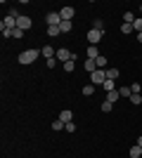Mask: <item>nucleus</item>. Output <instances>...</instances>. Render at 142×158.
<instances>
[{
    "label": "nucleus",
    "mask_w": 142,
    "mask_h": 158,
    "mask_svg": "<svg viewBox=\"0 0 142 158\" xmlns=\"http://www.w3.org/2000/svg\"><path fill=\"white\" fill-rule=\"evenodd\" d=\"M38 57H41V50H24V52L19 54V64H33L36 59H38Z\"/></svg>",
    "instance_id": "obj_1"
},
{
    "label": "nucleus",
    "mask_w": 142,
    "mask_h": 158,
    "mask_svg": "<svg viewBox=\"0 0 142 158\" xmlns=\"http://www.w3.org/2000/svg\"><path fill=\"white\" fill-rule=\"evenodd\" d=\"M104 80H107V71H104V69H97V71L90 73V83H93L95 87H97V85H104Z\"/></svg>",
    "instance_id": "obj_2"
},
{
    "label": "nucleus",
    "mask_w": 142,
    "mask_h": 158,
    "mask_svg": "<svg viewBox=\"0 0 142 158\" xmlns=\"http://www.w3.org/2000/svg\"><path fill=\"white\" fill-rule=\"evenodd\" d=\"M102 38H104V28H90L88 31V43L90 45H97Z\"/></svg>",
    "instance_id": "obj_3"
},
{
    "label": "nucleus",
    "mask_w": 142,
    "mask_h": 158,
    "mask_svg": "<svg viewBox=\"0 0 142 158\" xmlns=\"http://www.w3.org/2000/svg\"><path fill=\"white\" fill-rule=\"evenodd\" d=\"M69 59H74V54L69 52L67 47H59V50H57V61H59V64H67Z\"/></svg>",
    "instance_id": "obj_4"
},
{
    "label": "nucleus",
    "mask_w": 142,
    "mask_h": 158,
    "mask_svg": "<svg viewBox=\"0 0 142 158\" xmlns=\"http://www.w3.org/2000/svg\"><path fill=\"white\" fill-rule=\"evenodd\" d=\"M45 21H47V26H59V24H62V17H59V12H50L45 17Z\"/></svg>",
    "instance_id": "obj_5"
},
{
    "label": "nucleus",
    "mask_w": 142,
    "mask_h": 158,
    "mask_svg": "<svg viewBox=\"0 0 142 158\" xmlns=\"http://www.w3.org/2000/svg\"><path fill=\"white\" fill-rule=\"evenodd\" d=\"M74 14H76L74 7H62L59 17H62V21H71V19H74Z\"/></svg>",
    "instance_id": "obj_6"
},
{
    "label": "nucleus",
    "mask_w": 142,
    "mask_h": 158,
    "mask_svg": "<svg viewBox=\"0 0 142 158\" xmlns=\"http://www.w3.org/2000/svg\"><path fill=\"white\" fill-rule=\"evenodd\" d=\"M31 24H33V21H31V17H24V14H21L19 19H17V28H21V31L31 28Z\"/></svg>",
    "instance_id": "obj_7"
},
{
    "label": "nucleus",
    "mask_w": 142,
    "mask_h": 158,
    "mask_svg": "<svg viewBox=\"0 0 142 158\" xmlns=\"http://www.w3.org/2000/svg\"><path fill=\"white\" fill-rule=\"evenodd\" d=\"M43 57H45V59H54V57H57V50H52L50 45H43Z\"/></svg>",
    "instance_id": "obj_8"
},
{
    "label": "nucleus",
    "mask_w": 142,
    "mask_h": 158,
    "mask_svg": "<svg viewBox=\"0 0 142 158\" xmlns=\"http://www.w3.org/2000/svg\"><path fill=\"white\" fill-rule=\"evenodd\" d=\"M83 66H85V71H88V73L97 71V61H95V59H85V64H83Z\"/></svg>",
    "instance_id": "obj_9"
},
{
    "label": "nucleus",
    "mask_w": 142,
    "mask_h": 158,
    "mask_svg": "<svg viewBox=\"0 0 142 158\" xmlns=\"http://www.w3.org/2000/svg\"><path fill=\"white\" fill-rule=\"evenodd\" d=\"M71 118H74V113L69 111V109H64V111L59 113V120H64V123H71Z\"/></svg>",
    "instance_id": "obj_10"
},
{
    "label": "nucleus",
    "mask_w": 142,
    "mask_h": 158,
    "mask_svg": "<svg viewBox=\"0 0 142 158\" xmlns=\"http://www.w3.org/2000/svg\"><path fill=\"white\" fill-rule=\"evenodd\" d=\"M100 57V50H97V45H90L88 47V59H97Z\"/></svg>",
    "instance_id": "obj_11"
},
{
    "label": "nucleus",
    "mask_w": 142,
    "mask_h": 158,
    "mask_svg": "<svg viewBox=\"0 0 142 158\" xmlns=\"http://www.w3.org/2000/svg\"><path fill=\"white\" fill-rule=\"evenodd\" d=\"M59 33H62L59 26H47V35H50V38H57Z\"/></svg>",
    "instance_id": "obj_12"
},
{
    "label": "nucleus",
    "mask_w": 142,
    "mask_h": 158,
    "mask_svg": "<svg viewBox=\"0 0 142 158\" xmlns=\"http://www.w3.org/2000/svg\"><path fill=\"white\" fill-rule=\"evenodd\" d=\"M118 97H121V92H118V90H111V92H107V102H111V104H114Z\"/></svg>",
    "instance_id": "obj_13"
},
{
    "label": "nucleus",
    "mask_w": 142,
    "mask_h": 158,
    "mask_svg": "<svg viewBox=\"0 0 142 158\" xmlns=\"http://www.w3.org/2000/svg\"><path fill=\"white\" fill-rule=\"evenodd\" d=\"M59 28H62V33H69L71 28H74V21H62Z\"/></svg>",
    "instance_id": "obj_14"
},
{
    "label": "nucleus",
    "mask_w": 142,
    "mask_h": 158,
    "mask_svg": "<svg viewBox=\"0 0 142 158\" xmlns=\"http://www.w3.org/2000/svg\"><path fill=\"white\" fill-rule=\"evenodd\" d=\"M102 87H104V90H107V92H111V90H118V87H116V83H114V80H104V85H102Z\"/></svg>",
    "instance_id": "obj_15"
},
{
    "label": "nucleus",
    "mask_w": 142,
    "mask_h": 158,
    "mask_svg": "<svg viewBox=\"0 0 142 158\" xmlns=\"http://www.w3.org/2000/svg\"><path fill=\"white\" fill-rule=\"evenodd\" d=\"M95 61H97V69H107V64H109L104 54H100V57H97V59H95Z\"/></svg>",
    "instance_id": "obj_16"
},
{
    "label": "nucleus",
    "mask_w": 142,
    "mask_h": 158,
    "mask_svg": "<svg viewBox=\"0 0 142 158\" xmlns=\"http://www.w3.org/2000/svg\"><path fill=\"white\" fill-rule=\"evenodd\" d=\"M62 66H64V71H67V73H71V71H74V66H76V57H74V59H69L67 64H62Z\"/></svg>",
    "instance_id": "obj_17"
},
{
    "label": "nucleus",
    "mask_w": 142,
    "mask_h": 158,
    "mask_svg": "<svg viewBox=\"0 0 142 158\" xmlns=\"http://www.w3.org/2000/svg\"><path fill=\"white\" fill-rule=\"evenodd\" d=\"M133 31L142 33V17H135V21H133Z\"/></svg>",
    "instance_id": "obj_18"
},
{
    "label": "nucleus",
    "mask_w": 142,
    "mask_h": 158,
    "mask_svg": "<svg viewBox=\"0 0 142 158\" xmlns=\"http://www.w3.org/2000/svg\"><path fill=\"white\" fill-rule=\"evenodd\" d=\"M118 92H121V97H133V90H130V87H126V85H123V87H118Z\"/></svg>",
    "instance_id": "obj_19"
},
{
    "label": "nucleus",
    "mask_w": 142,
    "mask_h": 158,
    "mask_svg": "<svg viewBox=\"0 0 142 158\" xmlns=\"http://www.w3.org/2000/svg\"><path fill=\"white\" fill-rule=\"evenodd\" d=\"M104 71H107V78L109 80H116V78H118V71H116V69H104Z\"/></svg>",
    "instance_id": "obj_20"
},
{
    "label": "nucleus",
    "mask_w": 142,
    "mask_h": 158,
    "mask_svg": "<svg viewBox=\"0 0 142 158\" xmlns=\"http://www.w3.org/2000/svg\"><path fill=\"white\" fill-rule=\"evenodd\" d=\"M133 21H135V14H133V12H126V14H123V24H133Z\"/></svg>",
    "instance_id": "obj_21"
},
{
    "label": "nucleus",
    "mask_w": 142,
    "mask_h": 158,
    "mask_svg": "<svg viewBox=\"0 0 142 158\" xmlns=\"http://www.w3.org/2000/svg\"><path fill=\"white\" fill-rule=\"evenodd\" d=\"M93 92H95V85H93V83L83 87V97H90V94H93Z\"/></svg>",
    "instance_id": "obj_22"
},
{
    "label": "nucleus",
    "mask_w": 142,
    "mask_h": 158,
    "mask_svg": "<svg viewBox=\"0 0 142 158\" xmlns=\"http://www.w3.org/2000/svg\"><path fill=\"white\" fill-rule=\"evenodd\" d=\"M142 156V149L140 146H133V149H130V158H140Z\"/></svg>",
    "instance_id": "obj_23"
},
{
    "label": "nucleus",
    "mask_w": 142,
    "mask_h": 158,
    "mask_svg": "<svg viewBox=\"0 0 142 158\" xmlns=\"http://www.w3.org/2000/svg\"><path fill=\"white\" fill-rule=\"evenodd\" d=\"M111 109H114V104L104 99V102H102V111H104V113H109V111H111Z\"/></svg>",
    "instance_id": "obj_24"
},
{
    "label": "nucleus",
    "mask_w": 142,
    "mask_h": 158,
    "mask_svg": "<svg viewBox=\"0 0 142 158\" xmlns=\"http://www.w3.org/2000/svg\"><path fill=\"white\" fill-rule=\"evenodd\" d=\"M64 125H67L64 120H54V123H52V130H54V132H59V130H62Z\"/></svg>",
    "instance_id": "obj_25"
},
{
    "label": "nucleus",
    "mask_w": 142,
    "mask_h": 158,
    "mask_svg": "<svg viewBox=\"0 0 142 158\" xmlns=\"http://www.w3.org/2000/svg\"><path fill=\"white\" fill-rule=\"evenodd\" d=\"M121 33H123V35L133 33V24H123V26H121Z\"/></svg>",
    "instance_id": "obj_26"
},
{
    "label": "nucleus",
    "mask_w": 142,
    "mask_h": 158,
    "mask_svg": "<svg viewBox=\"0 0 142 158\" xmlns=\"http://www.w3.org/2000/svg\"><path fill=\"white\" fill-rule=\"evenodd\" d=\"M130 104L140 106V104H142V97H140V94H133V97H130Z\"/></svg>",
    "instance_id": "obj_27"
},
{
    "label": "nucleus",
    "mask_w": 142,
    "mask_h": 158,
    "mask_svg": "<svg viewBox=\"0 0 142 158\" xmlns=\"http://www.w3.org/2000/svg\"><path fill=\"white\" fill-rule=\"evenodd\" d=\"M45 64H47V69H54L59 61H57V57H54V59H45Z\"/></svg>",
    "instance_id": "obj_28"
},
{
    "label": "nucleus",
    "mask_w": 142,
    "mask_h": 158,
    "mask_svg": "<svg viewBox=\"0 0 142 158\" xmlns=\"http://www.w3.org/2000/svg\"><path fill=\"white\" fill-rule=\"evenodd\" d=\"M130 90H133V94H140L142 87H140V83H133V85H130Z\"/></svg>",
    "instance_id": "obj_29"
},
{
    "label": "nucleus",
    "mask_w": 142,
    "mask_h": 158,
    "mask_svg": "<svg viewBox=\"0 0 142 158\" xmlns=\"http://www.w3.org/2000/svg\"><path fill=\"white\" fill-rule=\"evenodd\" d=\"M64 130H67V132H76V123H67V125H64Z\"/></svg>",
    "instance_id": "obj_30"
},
{
    "label": "nucleus",
    "mask_w": 142,
    "mask_h": 158,
    "mask_svg": "<svg viewBox=\"0 0 142 158\" xmlns=\"http://www.w3.org/2000/svg\"><path fill=\"white\" fill-rule=\"evenodd\" d=\"M102 26H104V24H102L100 19H95V21H93V28H102Z\"/></svg>",
    "instance_id": "obj_31"
},
{
    "label": "nucleus",
    "mask_w": 142,
    "mask_h": 158,
    "mask_svg": "<svg viewBox=\"0 0 142 158\" xmlns=\"http://www.w3.org/2000/svg\"><path fill=\"white\" fill-rule=\"evenodd\" d=\"M137 146H140V149H142V137H137Z\"/></svg>",
    "instance_id": "obj_32"
},
{
    "label": "nucleus",
    "mask_w": 142,
    "mask_h": 158,
    "mask_svg": "<svg viewBox=\"0 0 142 158\" xmlns=\"http://www.w3.org/2000/svg\"><path fill=\"white\" fill-rule=\"evenodd\" d=\"M137 43H142V33H137Z\"/></svg>",
    "instance_id": "obj_33"
},
{
    "label": "nucleus",
    "mask_w": 142,
    "mask_h": 158,
    "mask_svg": "<svg viewBox=\"0 0 142 158\" xmlns=\"http://www.w3.org/2000/svg\"><path fill=\"white\" fill-rule=\"evenodd\" d=\"M140 14H142V5H140Z\"/></svg>",
    "instance_id": "obj_34"
}]
</instances>
